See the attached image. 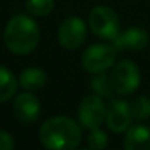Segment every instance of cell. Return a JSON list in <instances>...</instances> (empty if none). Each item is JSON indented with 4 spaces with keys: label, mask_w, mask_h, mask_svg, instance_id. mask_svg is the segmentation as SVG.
Masks as SVG:
<instances>
[{
    "label": "cell",
    "mask_w": 150,
    "mask_h": 150,
    "mask_svg": "<svg viewBox=\"0 0 150 150\" xmlns=\"http://www.w3.org/2000/svg\"><path fill=\"white\" fill-rule=\"evenodd\" d=\"M89 28L91 31L105 40H115L120 34V19L118 15L108 6H96L89 13Z\"/></svg>",
    "instance_id": "4"
},
{
    "label": "cell",
    "mask_w": 150,
    "mask_h": 150,
    "mask_svg": "<svg viewBox=\"0 0 150 150\" xmlns=\"http://www.w3.org/2000/svg\"><path fill=\"white\" fill-rule=\"evenodd\" d=\"M117 48L111 44H93L82 55V66L86 71L98 74L114 66Z\"/></svg>",
    "instance_id": "5"
},
{
    "label": "cell",
    "mask_w": 150,
    "mask_h": 150,
    "mask_svg": "<svg viewBox=\"0 0 150 150\" xmlns=\"http://www.w3.org/2000/svg\"><path fill=\"white\" fill-rule=\"evenodd\" d=\"M106 125L114 133H124L131 127L133 115L130 103L125 100L112 99L106 108Z\"/></svg>",
    "instance_id": "8"
},
{
    "label": "cell",
    "mask_w": 150,
    "mask_h": 150,
    "mask_svg": "<svg viewBox=\"0 0 150 150\" xmlns=\"http://www.w3.org/2000/svg\"><path fill=\"white\" fill-rule=\"evenodd\" d=\"M125 150H150V127L137 124L125 131L124 137Z\"/></svg>",
    "instance_id": "11"
},
{
    "label": "cell",
    "mask_w": 150,
    "mask_h": 150,
    "mask_svg": "<svg viewBox=\"0 0 150 150\" xmlns=\"http://www.w3.org/2000/svg\"><path fill=\"white\" fill-rule=\"evenodd\" d=\"M54 6H55L54 0H26V3H25L26 10L31 15L40 16V18L50 15L54 9Z\"/></svg>",
    "instance_id": "16"
},
{
    "label": "cell",
    "mask_w": 150,
    "mask_h": 150,
    "mask_svg": "<svg viewBox=\"0 0 150 150\" xmlns=\"http://www.w3.org/2000/svg\"><path fill=\"white\" fill-rule=\"evenodd\" d=\"M77 118H79V124L83 128L93 130L100 127V124H103L106 118V106L102 98L95 93L83 98L82 102L79 103Z\"/></svg>",
    "instance_id": "6"
},
{
    "label": "cell",
    "mask_w": 150,
    "mask_h": 150,
    "mask_svg": "<svg viewBox=\"0 0 150 150\" xmlns=\"http://www.w3.org/2000/svg\"><path fill=\"white\" fill-rule=\"evenodd\" d=\"M13 149H15L13 137L7 131L0 130V150H13Z\"/></svg>",
    "instance_id": "18"
},
{
    "label": "cell",
    "mask_w": 150,
    "mask_h": 150,
    "mask_svg": "<svg viewBox=\"0 0 150 150\" xmlns=\"http://www.w3.org/2000/svg\"><path fill=\"white\" fill-rule=\"evenodd\" d=\"M111 83L114 88V92L118 95H131L137 91L140 86L142 74L139 66L131 60H122L120 61L111 73Z\"/></svg>",
    "instance_id": "3"
},
{
    "label": "cell",
    "mask_w": 150,
    "mask_h": 150,
    "mask_svg": "<svg viewBox=\"0 0 150 150\" xmlns=\"http://www.w3.org/2000/svg\"><path fill=\"white\" fill-rule=\"evenodd\" d=\"M80 150H92V149H91V147H89V149H80Z\"/></svg>",
    "instance_id": "19"
},
{
    "label": "cell",
    "mask_w": 150,
    "mask_h": 150,
    "mask_svg": "<svg viewBox=\"0 0 150 150\" xmlns=\"http://www.w3.org/2000/svg\"><path fill=\"white\" fill-rule=\"evenodd\" d=\"M40 112H41L40 100L29 91L18 95L13 99V114L22 124L35 122L40 117Z\"/></svg>",
    "instance_id": "9"
},
{
    "label": "cell",
    "mask_w": 150,
    "mask_h": 150,
    "mask_svg": "<svg viewBox=\"0 0 150 150\" xmlns=\"http://www.w3.org/2000/svg\"><path fill=\"white\" fill-rule=\"evenodd\" d=\"M108 144V136L103 130L93 128L91 130V134L88 136V146L92 150H103Z\"/></svg>",
    "instance_id": "17"
},
{
    "label": "cell",
    "mask_w": 150,
    "mask_h": 150,
    "mask_svg": "<svg viewBox=\"0 0 150 150\" xmlns=\"http://www.w3.org/2000/svg\"><path fill=\"white\" fill-rule=\"evenodd\" d=\"M38 137L48 150H76L82 142V125L69 117H52L40 127Z\"/></svg>",
    "instance_id": "1"
},
{
    "label": "cell",
    "mask_w": 150,
    "mask_h": 150,
    "mask_svg": "<svg viewBox=\"0 0 150 150\" xmlns=\"http://www.w3.org/2000/svg\"><path fill=\"white\" fill-rule=\"evenodd\" d=\"M86 34L88 31L83 19H80L79 16H69L60 23L57 38L63 48L76 50L85 42Z\"/></svg>",
    "instance_id": "7"
},
{
    "label": "cell",
    "mask_w": 150,
    "mask_h": 150,
    "mask_svg": "<svg viewBox=\"0 0 150 150\" xmlns=\"http://www.w3.org/2000/svg\"><path fill=\"white\" fill-rule=\"evenodd\" d=\"M150 37L146 29L140 26H131L127 28L124 32H120L115 40H112V45L117 50H131L140 51L144 50L149 45Z\"/></svg>",
    "instance_id": "10"
},
{
    "label": "cell",
    "mask_w": 150,
    "mask_h": 150,
    "mask_svg": "<svg viewBox=\"0 0 150 150\" xmlns=\"http://www.w3.org/2000/svg\"><path fill=\"white\" fill-rule=\"evenodd\" d=\"M131 115L137 121H144L150 118V98L149 96H137L136 99L130 103Z\"/></svg>",
    "instance_id": "15"
},
{
    "label": "cell",
    "mask_w": 150,
    "mask_h": 150,
    "mask_svg": "<svg viewBox=\"0 0 150 150\" xmlns=\"http://www.w3.org/2000/svg\"><path fill=\"white\" fill-rule=\"evenodd\" d=\"M3 41L7 50L16 55L31 54L40 42V26L31 16L15 15L4 28Z\"/></svg>",
    "instance_id": "2"
},
{
    "label": "cell",
    "mask_w": 150,
    "mask_h": 150,
    "mask_svg": "<svg viewBox=\"0 0 150 150\" xmlns=\"http://www.w3.org/2000/svg\"><path fill=\"white\" fill-rule=\"evenodd\" d=\"M47 80H48L47 73L40 67L25 69V70L21 71V74L18 77L19 86L25 91H29V92H35V91L42 89L45 86Z\"/></svg>",
    "instance_id": "12"
},
{
    "label": "cell",
    "mask_w": 150,
    "mask_h": 150,
    "mask_svg": "<svg viewBox=\"0 0 150 150\" xmlns=\"http://www.w3.org/2000/svg\"><path fill=\"white\" fill-rule=\"evenodd\" d=\"M19 82L16 80L15 74L4 66L0 64V103L7 102L16 93Z\"/></svg>",
    "instance_id": "13"
},
{
    "label": "cell",
    "mask_w": 150,
    "mask_h": 150,
    "mask_svg": "<svg viewBox=\"0 0 150 150\" xmlns=\"http://www.w3.org/2000/svg\"><path fill=\"white\" fill-rule=\"evenodd\" d=\"M89 86H91L92 92L95 95L100 96V98H111L112 93H114L111 77L106 76V74H103V73H98V76L92 77Z\"/></svg>",
    "instance_id": "14"
}]
</instances>
